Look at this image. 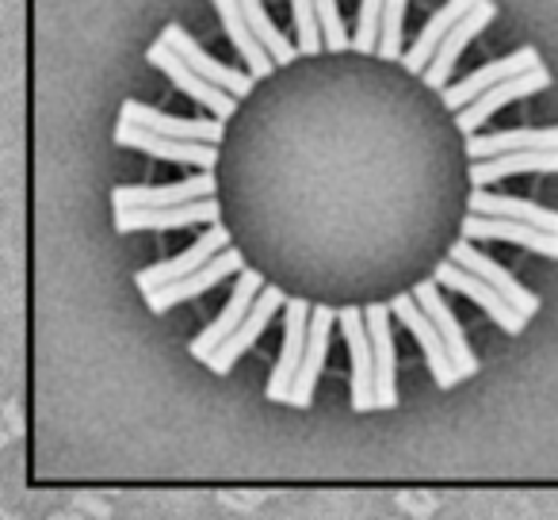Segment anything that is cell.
<instances>
[{
  "label": "cell",
  "instance_id": "obj_1",
  "mask_svg": "<svg viewBox=\"0 0 558 520\" xmlns=\"http://www.w3.org/2000/svg\"><path fill=\"white\" fill-rule=\"evenodd\" d=\"M146 62L154 65L157 73H165V77L172 81V88H180L184 96H192L199 108H207L210 116L222 119V123L233 116V111H238V96L226 93V88L215 85V81H207L203 73H195L192 65H187L184 58H180L165 39L149 43V47H146Z\"/></svg>",
  "mask_w": 558,
  "mask_h": 520
},
{
  "label": "cell",
  "instance_id": "obj_2",
  "mask_svg": "<svg viewBox=\"0 0 558 520\" xmlns=\"http://www.w3.org/2000/svg\"><path fill=\"white\" fill-rule=\"evenodd\" d=\"M390 311H395V318L402 322L405 329L413 334V341L421 344V356H425L428 364V375L436 379V387L440 390H451L456 383H463V375H459L456 367V356H451L448 341H444V334L436 329V322L425 314V306L417 303V295H395L390 299Z\"/></svg>",
  "mask_w": 558,
  "mask_h": 520
},
{
  "label": "cell",
  "instance_id": "obj_3",
  "mask_svg": "<svg viewBox=\"0 0 558 520\" xmlns=\"http://www.w3.org/2000/svg\"><path fill=\"white\" fill-rule=\"evenodd\" d=\"M436 280H440V288L471 299L482 314H489V322H494L501 334L517 337V334H524L527 322H532V318H524V314H520L517 306H512L509 299L494 288V283H486L482 276H474V273H466V268L459 265V261H451V256L436 265Z\"/></svg>",
  "mask_w": 558,
  "mask_h": 520
},
{
  "label": "cell",
  "instance_id": "obj_4",
  "mask_svg": "<svg viewBox=\"0 0 558 520\" xmlns=\"http://www.w3.org/2000/svg\"><path fill=\"white\" fill-rule=\"evenodd\" d=\"M337 326H341V337L349 344V360H352V379H349L352 410L375 413L379 402H375V349H372V329H367V311L341 306L337 311Z\"/></svg>",
  "mask_w": 558,
  "mask_h": 520
},
{
  "label": "cell",
  "instance_id": "obj_5",
  "mask_svg": "<svg viewBox=\"0 0 558 520\" xmlns=\"http://www.w3.org/2000/svg\"><path fill=\"white\" fill-rule=\"evenodd\" d=\"M116 146L119 149H138V154L154 157V161H169V165H195V169H215L218 165V146L215 142H187V138H172V134H157L146 131L138 123H116Z\"/></svg>",
  "mask_w": 558,
  "mask_h": 520
},
{
  "label": "cell",
  "instance_id": "obj_6",
  "mask_svg": "<svg viewBox=\"0 0 558 520\" xmlns=\"http://www.w3.org/2000/svg\"><path fill=\"white\" fill-rule=\"evenodd\" d=\"M311 311H314V303H306V299H288V306H283V349H279V360H276V367H271V379H268V387H264V398H268V402L288 406L291 387H295L299 367H303V356H306Z\"/></svg>",
  "mask_w": 558,
  "mask_h": 520
},
{
  "label": "cell",
  "instance_id": "obj_7",
  "mask_svg": "<svg viewBox=\"0 0 558 520\" xmlns=\"http://www.w3.org/2000/svg\"><path fill=\"white\" fill-rule=\"evenodd\" d=\"M241 268H245V256L238 253V249H222V253L215 256V261H207L203 268H195V273H187V276H180L177 283H165V288H154V291H146V306L154 314H169L172 306H180V303H195L199 295H207L210 288H218V283L226 280V276H238Z\"/></svg>",
  "mask_w": 558,
  "mask_h": 520
},
{
  "label": "cell",
  "instance_id": "obj_8",
  "mask_svg": "<svg viewBox=\"0 0 558 520\" xmlns=\"http://www.w3.org/2000/svg\"><path fill=\"white\" fill-rule=\"evenodd\" d=\"M283 306H288V295H283V288H271V283H264V291L256 295L248 318L241 322V326L233 329V334L226 337V341L218 344L215 352H210V360H207L210 372H215V375H230L233 367H238V360L245 356V352L253 349L256 341H260L264 329L271 326V318H276Z\"/></svg>",
  "mask_w": 558,
  "mask_h": 520
},
{
  "label": "cell",
  "instance_id": "obj_9",
  "mask_svg": "<svg viewBox=\"0 0 558 520\" xmlns=\"http://www.w3.org/2000/svg\"><path fill=\"white\" fill-rule=\"evenodd\" d=\"M543 88H550V70H547V65H535V70L517 73V77H509V81H497V85L486 88V93H482L478 100H471L466 108L456 111L459 131H463V134H478L482 126L489 123V116L505 111L509 104L527 100V96L543 93Z\"/></svg>",
  "mask_w": 558,
  "mask_h": 520
},
{
  "label": "cell",
  "instance_id": "obj_10",
  "mask_svg": "<svg viewBox=\"0 0 558 520\" xmlns=\"http://www.w3.org/2000/svg\"><path fill=\"white\" fill-rule=\"evenodd\" d=\"M222 249H230V230H226L222 222H210L184 253L165 256V261H157V265H149V268H138V273H134V283H138L142 295L154 288H165V283H177L180 276L195 273V268H203L207 261H215Z\"/></svg>",
  "mask_w": 558,
  "mask_h": 520
},
{
  "label": "cell",
  "instance_id": "obj_11",
  "mask_svg": "<svg viewBox=\"0 0 558 520\" xmlns=\"http://www.w3.org/2000/svg\"><path fill=\"white\" fill-rule=\"evenodd\" d=\"M463 238L471 241H505V245H520L535 256L558 261V233L543 230V226L520 222V218H501V215H478L466 210L463 215Z\"/></svg>",
  "mask_w": 558,
  "mask_h": 520
},
{
  "label": "cell",
  "instance_id": "obj_12",
  "mask_svg": "<svg viewBox=\"0 0 558 520\" xmlns=\"http://www.w3.org/2000/svg\"><path fill=\"white\" fill-rule=\"evenodd\" d=\"M264 291V276L256 273V268H241L238 273V283H233V295L226 299L222 314H218L210 326H203L199 334L192 337V344H187V352H192V360H199V364H207L210 352L218 349V344L226 341V337L233 334V329L241 326V322L248 318V311H253L256 295Z\"/></svg>",
  "mask_w": 558,
  "mask_h": 520
},
{
  "label": "cell",
  "instance_id": "obj_13",
  "mask_svg": "<svg viewBox=\"0 0 558 520\" xmlns=\"http://www.w3.org/2000/svg\"><path fill=\"white\" fill-rule=\"evenodd\" d=\"M222 218L215 195H203L192 203H172V207H131L116 210V230L119 233H138V230H187V226H210Z\"/></svg>",
  "mask_w": 558,
  "mask_h": 520
},
{
  "label": "cell",
  "instance_id": "obj_14",
  "mask_svg": "<svg viewBox=\"0 0 558 520\" xmlns=\"http://www.w3.org/2000/svg\"><path fill=\"white\" fill-rule=\"evenodd\" d=\"M497 20V4L494 0H478L471 12H466L463 20H459L456 27H451V35L448 39L436 47V55H433V62H428V70L421 73V77L428 81V88H436V93H444V88L451 85V77H456V65H459V58H463V50L471 47L474 39H478L482 32H486L489 24Z\"/></svg>",
  "mask_w": 558,
  "mask_h": 520
},
{
  "label": "cell",
  "instance_id": "obj_15",
  "mask_svg": "<svg viewBox=\"0 0 558 520\" xmlns=\"http://www.w3.org/2000/svg\"><path fill=\"white\" fill-rule=\"evenodd\" d=\"M333 326H337V311H333V306L314 303L311 334H306V356H303L299 379H295V387H291V398H288L291 410H311V406H314L322 372H326V356H329V337H333Z\"/></svg>",
  "mask_w": 558,
  "mask_h": 520
},
{
  "label": "cell",
  "instance_id": "obj_16",
  "mask_svg": "<svg viewBox=\"0 0 558 520\" xmlns=\"http://www.w3.org/2000/svg\"><path fill=\"white\" fill-rule=\"evenodd\" d=\"M535 65H543L539 50H535V47H520V50H512V55L497 58V62L478 65V70L466 73L463 81H451V85L440 93V100L448 104L451 111H459V108H466L471 100H478L486 88H494L497 81H509V77H517V73L535 70Z\"/></svg>",
  "mask_w": 558,
  "mask_h": 520
},
{
  "label": "cell",
  "instance_id": "obj_17",
  "mask_svg": "<svg viewBox=\"0 0 558 520\" xmlns=\"http://www.w3.org/2000/svg\"><path fill=\"white\" fill-rule=\"evenodd\" d=\"M203 195H215V169H199L177 184H119L111 188V210L131 207H172V203H192Z\"/></svg>",
  "mask_w": 558,
  "mask_h": 520
},
{
  "label": "cell",
  "instance_id": "obj_18",
  "mask_svg": "<svg viewBox=\"0 0 558 520\" xmlns=\"http://www.w3.org/2000/svg\"><path fill=\"white\" fill-rule=\"evenodd\" d=\"M395 311L390 303H367V329L375 349V402L379 410L398 406V349H395Z\"/></svg>",
  "mask_w": 558,
  "mask_h": 520
},
{
  "label": "cell",
  "instance_id": "obj_19",
  "mask_svg": "<svg viewBox=\"0 0 558 520\" xmlns=\"http://www.w3.org/2000/svg\"><path fill=\"white\" fill-rule=\"evenodd\" d=\"M448 256H451V261H459V265H463L466 273H474V276H482L486 283H494V288L501 291V295L509 299V303L517 306V311L524 314V318H535V314H539V295H535V291H527L524 283H520L517 276L509 273V268L497 265L494 256L482 253V249L474 245L471 238H459L456 245H451Z\"/></svg>",
  "mask_w": 558,
  "mask_h": 520
},
{
  "label": "cell",
  "instance_id": "obj_20",
  "mask_svg": "<svg viewBox=\"0 0 558 520\" xmlns=\"http://www.w3.org/2000/svg\"><path fill=\"white\" fill-rule=\"evenodd\" d=\"M413 295H417V303L425 306V314L436 322V329L444 334V341H448V349H451V356H456V367H459V375L463 379H474L478 375V356H474V349H471V341H466V329L459 326V318H456V311L448 306V299H444V288H440V280H425V283H417L413 288Z\"/></svg>",
  "mask_w": 558,
  "mask_h": 520
},
{
  "label": "cell",
  "instance_id": "obj_21",
  "mask_svg": "<svg viewBox=\"0 0 558 520\" xmlns=\"http://www.w3.org/2000/svg\"><path fill=\"white\" fill-rule=\"evenodd\" d=\"M161 39L169 43V47L177 50V55L184 58V62L192 65L195 73H203V77H207V81H215V85H222L226 93H233V96H238V100H245V96L253 93V85H256L253 73H241V70H233V65L218 62V58H215V55H207V50H203L199 43H195L192 35H187L180 24H169V27H165Z\"/></svg>",
  "mask_w": 558,
  "mask_h": 520
},
{
  "label": "cell",
  "instance_id": "obj_22",
  "mask_svg": "<svg viewBox=\"0 0 558 520\" xmlns=\"http://www.w3.org/2000/svg\"><path fill=\"white\" fill-rule=\"evenodd\" d=\"M558 177V149H512L471 161V188H494L509 177Z\"/></svg>",
  "mask_w": 558,
  "mask_h": 520
},
{
  "label": "cell",
  "instance_id": "obj_23",
  "mask_svg": "<svg viewBox=\"0 0 558 520\" xmlns=\"http://www.w3.org/2000/svg\"><path fill=\"white\" fill-rule=\"evenodd\" d=\"M119 119L126 123H138L146 131H157V134H172V138H187V142H215L222 146V119H184V116H169V111H157L142 100H126Z\"/></svg>",
  "mask_w": 558,
  "mask_h": 520
},
{
  "label": "cell",
  "instance_id": "obj_24",
  "mask_svg": "<svg viewBox=\"0 0 558 520\" xmlns=\"http://www.w3.org/2000/svg\"><path fill=\"white\" fill-rule=\"evenodd\" d=\"M210 4H215L218 20H222L226 39H230L233 50H238V55L245 58L248 73H253L256 81H264L268 73H276V58H271V50L264 47V43L256 39L253 27H248L245 9H241V0H210Z\"/></svg>",
  "mask_w": 558,
  "mask_h": 520
},
{
  "label": "cell",
  "instance_id": "obj_25",
  "mask_svg": "<svg viewBox=\"0 0 558 520\" xmlns=\"http://www.w3.org/2000/svg\"><path fill=\"white\" fill-rule=\"evenodd\" d=\"M478 0H444L440 9L428 16V24L421 27V35L417 39L405 47V55H402V65L410 73H425L428 70V62H433V55H436V47H440L444 39L451 35V27L459 24V20L466 16V12L474 9Z\"/></svg>",
  "mask_w": 558,
  "mask_h": 520
},
{
  "label": "cell",
  "instance_id": "obj_26",
  "mask_svg": "<svg viewBox=\"0 0 558 520\" xmlns=\"http://www.w3.org/2000/svg\"><path fill=\"white\" fill-rule=\"evenodd\" d=\"M512 149H558V123L555 126H520V131H489V134H466V157L512 154Z\"/></svg>",
  "mask_w": 558,
  "mask_h": 520
},
{
  "label": "cell",
  "instance_id": "obj_27",
  "mask_svg": "<svg viewBox=\"0 0 558 520\" xmlns=\"http://www.w3.org/2000/svg\"><path fill=\"white\" fill-rule=\"evenodd\" d=\"M466 210L520 218V222H532V226H543V230L558 233V210L543 207V203H535V199H520V195H494L489 188H471V195H466Z\"/></svg>",
  "mask_w": 558,
  "mask_h": 520
},
{
  "label": "cell",
  "instance_id": "obj_28",
  "mask_svg": "<svg viewBox=\"0 0 558 520\" xmlns=\"http://www.w3.org/2000/svg\"><path fill=\"white\" fill-rule=\"evenodd\" d=\"M241 9H245V20H248V27L256 32V39H260L264 47L271 50L276 65H291V62H295L299 47H295V43H288V35L276 27V20H271L268 9H264V0H241Z\"/></svg>",
  "mask_w": 558,
  "mask_h": 520
},
{
  "label": "cell",
  "instance_id": "obj_29",
  "mask_svg": "<svg viewBox=\"0 0 558 520\" xmlns=\"http://www.w3.org/2000/svg\"><path fill=\"white\" fill-rule=\"evenodd\" d=\"M291 16H295V47L299 55L314 58L326 50V32L318 20V0H291Z\"/></svg>",
  "mask_w": 558,
  "mask_h": 520
},
{
  "label": "cell",
  "instance_id": "obj_30",
  "mask_svg": "<svg viewBox=\"0 0 558 520\" xmlns=\"http://www.w3.org/2000/svg\"><path fill=\"white\" fill-rule=\"evenodd\" d=\"M383 9H387V0H360L356 32H352V50H356V55H379Z\"/></svg>",
  "mask_w": 558,
  "mask_h": 520
},
{
  "label": "cell",
  "instance_id": "obj_31",
  "mask_svg": "<svg viewBox=\"0 0 558 520\" xmlns=\"http://www.w3.org/2000/svg\"><path fill=\"white\" fill-rule=\"evenodd\" d=\"M405 9H410V0H387V9H383V27H379V58H387V62H398V58L405 55V43H402Z\"/></svg>",
  "mask_w": 558,
  "mask_h": 520
},
{
  "label": "cell",
  "instance_id": "obj_32",
  "mask_svg": "<svg viewBox=\"0 0 558 520\" xmlns=\"http://www.w3.org/2000/svg\"><path fill=\"white\" fill-rule=\"evenodd\" d=\"M318 20H322V32H326L329 55H344V50H352V32L344 27L341 0H318Z\"/></svg>",
  "mask_w": 558,
  "mask_h": 520
}]
</instances>
